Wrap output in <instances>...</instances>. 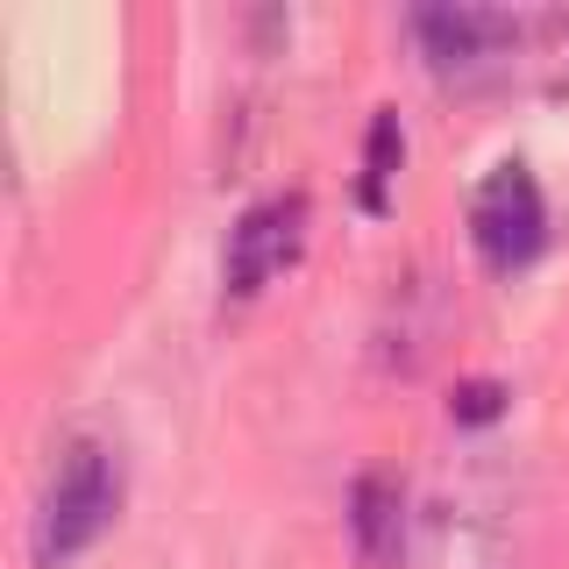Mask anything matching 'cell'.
Wrapping results in <instances>:
<instances>
[{
	"instance_id": "3957f363",
	"label": "cell",
	"mask_w": 569,
	"mask_h": 569,
	"mask_svg": "<svg viewBox=\"0 0 569 569\" xmlns=\"http://www.w3.org/2000/svg\"><path fill=\"white\" fill-rule=\"evenodd\" d=\"M299 228H307V200H299V192H271V200L249 207L242 221L228 228V263H221L228 292H236V299L263 292V284H271L284 263H292Z\"/></svg>"
},
{
	"instance_id": "6da1fadb",
	"label": "cell",
	"mask_w": 569,
	"mask_h": 569,
	"mask_svg": "<svg viewBox=\"0 0 569 569\" xmlns=\"http://www.w3.org/2000/svg\"><path fill=\"white\" fill-rule=\"evenodd\" d=\"M121 512V462L100 441H71L50 470V491L36 506V569H64L79 548H93Z\"/></svg>"
},
{
	"instance_id": "8992f818",
	"label": "cell",
	"mask_w": 569,
	"mask_h": 569,
	"mask_svg": "<svg viewBox=\"0 0 569 569\" xmlns=\"http://www.w3.org/2000/svg\"><path fill=\"white\" fill-rule=\"evenodd\" d=\"M420 569H512V556L485 520L441 506L435 520H427V533H420Z\"/></svg>"
},
{
	"instance_id": "7a4b0ae2",
	"label": "cell",
	"mask_w": 569,
	"mask_h": 569,
	"mask_svg": "<svg viewBox=\"0 0 569 569\" xmlns=\"http://www.w3.org/2000/svg\"><path fill=\"white\" fill-rule=\"evenodd\" d=\"M470 242L485 249L491 271H520V263L541 257L548 242V207H541V186H533L527 164H498L470 200Z\"/></svg>"
},
{
	"instance_id": "277c9868",
	"label": "cell",
	"mask_w": 569,
	"mask_h": 569,
	"mask_svg": "<svg viewBox=\"0 0 569 569\" xmlns=\"http://www.w3.org/2000/svg\"><path fill=\"white\" fill-rule=\"evenodd\" d=\"M527 29L533 22H527V14H512V8H470V0H456V8H413V36H420V50L441 71L498 58V50L520 43Z\"/></svg>"
},
{
	"instance_id": "5b68a950",
	"label": "cell",
	"mask_w": 569,
	"mask_h": 569,
	"mask_svg": "<svg viewBox=\"0 0 569 569\" xmlns=\"http://www.w3.org/2000/svg\"><path fill=\"white\" fill-rule=\"evenodd\" d=\"M349 541H356V556H363L370 569H391L406 556V491L391 485L385 470L356 477V491H349Z\"/></svg>"
},
{
	"instance_id": "ba28073f",
	"label": "cell",
	"mask_w": 569,
	"mask_h": 569,
	"mask_svg": "<svg viewBox=\"0 0 569 569\" xmlns=\"http://www.w3.org/2000/svg\"><path fill=\"white\" fill-rule=\"evenodd\" d=\"M449 413L456 420H498V413H506V385H498V378H470V385H456V399H449Z\"/></svg>"
},
{
	"instance_id": "52a82bcc",
	"label": "cell",
	"mask_w": 569,
	"mask_h": 569,
	"mask_svg": "<svg viewBox=\"0 0 569 569\" xmlns=\"http://www.w3.org/2000/svg\"><path fill=\"white\" fill-rule=\"evenodd\" d=\"M399 157H406L399 114H391V107H378V121H370V142H363V207H370V213L385 207V186H391V171H399Z\"/></svg>"
}]
</instances>
